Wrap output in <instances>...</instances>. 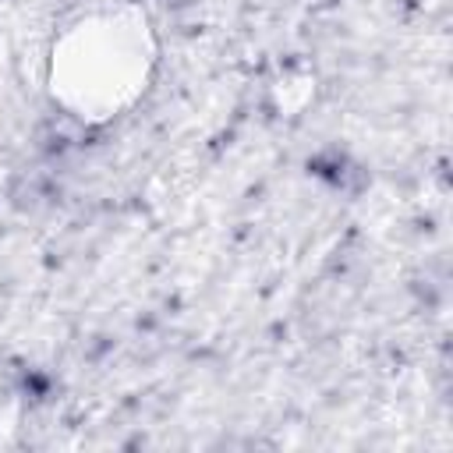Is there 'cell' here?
Here are the masks:
<instances>
[{"label":"cell","mask_w":453,"mask_h":453,"mask_svg":"<svg viewBox=\"0 0 453 453\" xmlns=\"http://www.w3.org/2000/svg\"><path fill=\"white\" fill-rule=\"evenodd\" d=\"M152 42L145 21L127 14H92L71 25L53 57L60 99L81 117H113L145 88Z\"/></svg>","instance_id":"obj_1"}]
</instances>
